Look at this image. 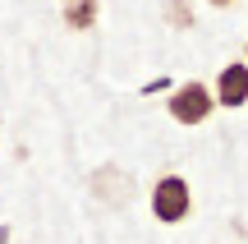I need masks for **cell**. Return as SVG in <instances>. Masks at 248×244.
<instances>
[{
    "mask_svg": "<svg viewBox=\"0 0 248 244\" xmlns=\"http://www.w3.org/2000/svg\"><path fill=\"white\" fill-rule=\"evenodd\" d=\"M188 212H193V189H188L184 175H161L156 184H152V217L161 221V226H179V221H188Z\"/></svg>",
    "mask_w": 248,
    "mask_h": 244,
    "instance_id": "cell-1",
    "label": "cell"
},
{
    "mask_svg": "<svg viewBox=\"0 0 248 244\" xmlns=\"http://www.w3.org/2000/svg\"><path fill=\"white\" fill-rule=\"evenodd\" d=\"M166 111H170V120L175 125H207L212 120V111H216V92L207 88V83H198V79H188V83H179L175 92H170V101H166Z\"/></svg>",
    "mask_w": 248,
    "mask_h": 244,
    "instance_id": "cell-2",
    "label": "cell"
},
{
    "mask_svg": "<svg viewBox=\"0 0 248 244\" xmlns=\"http://www.w3.org/2000/svg\"><path fill=\"white\" fill-rule=\"evenodd\" d=\"M244 101H248V60H234L216 74V106L239 111Z\"/></svg>",
    "mask_w": 248,
    "mask_h": 244,
    "instance_id": "cell-3",
    "label": "cell"
},
{
    "mask_svg": "<svg viewBox=\"0 0 248 244\" xmlns=\"http://www.w3.org/2000/svg\"><path fill=\"white\" fill-rule=\"evenodd\" d=\"M97 9H101V0H64V28L69 33H88L97 23Z\"/></svg>",
    "mask_w": 248,
    "mask_h": 244,
    "instance_id": "cell-4",
    "label": "cell"
},
{
    "mask_svg": "<svg viewBox=\"0 0 248 244\" xmlns=\"http://www.w3.org/2000/svg\"><path fill=\"white\" fill-rule=\"evenodd\" d=\"M207 5H212V9H230L234 0H207Z\"/></svg>",
    "mask_w": 248,
    "mask_h": 244,
    "instance_id": "cell-5",
    "label": "cell"
},
{
    "mask_svg": "<svg viewBox=\"0 0 248 244\" xmlns=\"http://www.w3.org/2000/svg\"><path fill=\"white\" fill-rule=\"evenodd\" d=\"M9 235H14V230H9V226H0V244H9Z\"/></svg>",
    "mask_w": 248,
    "mask_h": 244,
    "instance_id": "cell-6",
    "label": "cell"
},
{
    "mask_svg": "<svg viewBox=\"0 0 248 244\" xmlns=\"http://www.w3.org/2000/svg\"><path fill=\"white\" fill-rule=\"evenodd\" d=\"M244 60H248V42H244Z\"/></svg>",
    "mask_w": 248,
    "mask_h": 244,
    "instance_id": "cell-7",
    "label": "cell"
}]
</instances>
